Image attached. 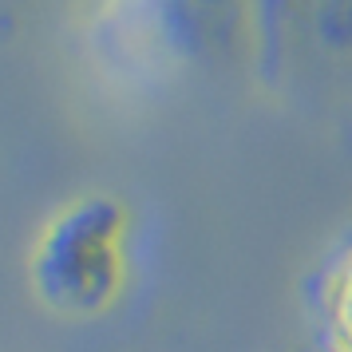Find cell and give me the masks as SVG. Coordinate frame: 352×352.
Here are the masks:
<instances>
[{
	"label": "cell",
	"instance_id": "1",
	"mask_svg": "<svg viewBox=\"0 0 352 352\" xmlns=\"http://www.w3.org/2000/svg\"><path fill=\"white\" fill-rule=\"evenodd\" d=\"M87 40L119 80L254 67V0H91Z\"/></svg>",
	"mask_w": 352,
	"mask_h": 352
},
{
	"label": "cell",
	"instance_id": "2",
	"mask_svg": "<svg viewBox=\"0 0 352 352\" xmlns=\"http://www.w3.org/2000/svg\"><path fill=\"white\" fill-rule=\"evenodd\" d=\"M32 301L60 320H99L135 277V210L111 190H83L40 222L24 254Z\"/></svg>",
	"mask_w": 352,
	"mask_h": 352
},
{
	"label": "cell",
	"instance_id": "3",
	"mask_svg": "<svg viewBox=\"0 0 352 352\" xmlns=\"http://www.w3.org/2000/svg\"><path fill=\"white\" fill-rule=\"evenodd\" d=\"M317 317L320 333L333 352H352V245L324 265L317 281Z\"/></svg>",
	"mask_w": 352,
	"mask_h": 352
}]
</instances>
